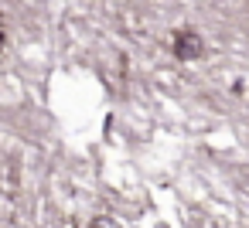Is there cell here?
I'll return each instance as SVG.
<instances>
[{
  "instance_id": "1",
  "label": "cell",
  "mask_w": 249,
  "mask_h": 228,
  "mask_svg": "<svg viewBox=\"0 0 249 228\" xmlns=\"http://www.w3.org/2000/svg\"><path fill=\"white\" fill-rule=\"evenodd\" d=\"M174 55H178L181 62H195V58H201V55H205V41L198 38V31L181 28V31L174 34Z\"/></svg>"
},
{
  "instance_id": "2",
  "label": "cell",
  "mask_w": 249,
  "mask_h": 228,
  "mask_svg": "<svg viewBox=\"0 0 249 228\" xmlns=\"http://www.w3.org/2000/svg\"><path fill=\"white\" fill-rule=\"evenodd\" d=\"M89 228H120V225H116L113 218H92V225H89Z\"/></svg>"
},
{
  "instance_id": "3",
  "label": "cell",
  "mask_w": 249,
  "mask_h": 228,
  "mask_svg": "<svg viewBox=\"0 0 249 228\" xmlns=\"http://www.w3.org/2000/svg\"><path fill=\"white\" fill-rule=\"evenodd\" d=\"M4 48H7V34H4V31H0V51H4Z\"/></svg>"
}]
</instances>
